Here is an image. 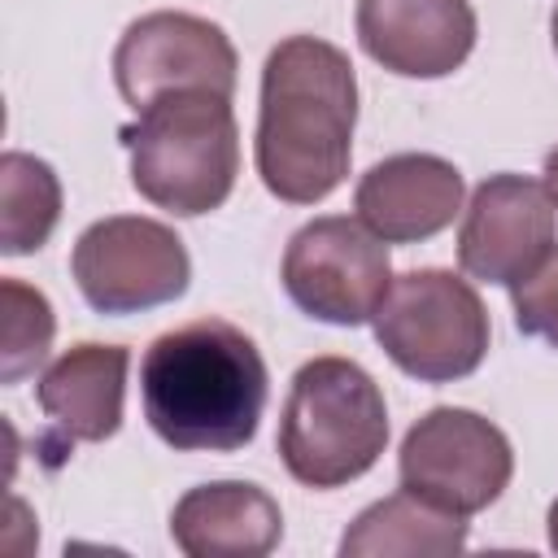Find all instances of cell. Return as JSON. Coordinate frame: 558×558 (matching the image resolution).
<instances>
[{
	"label": "cell",
	"mask_w": 558,
	"mask_h": 558,
	"mask_svg": "<svg viewBox=\"0 0 558 558\" xmlns=\"http://www.w3.org/2000/svg\"><path fill=\"white\" fill-rule=\"evenodd\" d=\"M545 187H549V196H554V205H558V148L545 157Z\"/></svg>",
	"instance_id": "cell-19"
},
{
	"label": "cell",
	"mask_w": 558,
	"mask_h": 558,
	"mask_svg": "<svg viewBox=\"0 0 558 558\" xmlns=\"http://www.w3.org/2000/svg\"><path fill=\"white\" fill-rule=\"evenodd\" d=\"M279 458L305 488H340L366 475L388 445L379 384L349 357H314L292 375L279 414Z\"/></svg>",
	"instance_id": "cell-4"
},
{
	"label": "cell",
	"mask_w": 558,
	"mask_h": 558,
	"mask_svg": "<svg viewBox=\"0 0 558 558\" xmlns=\"http://www.w3.org/2000/svg\"><path fill=\"white\" fill-rule=\"evenodd\" d=\"M375 340L418 384H453L480 371L488 353V310L471 279L423 266L392 279L375 318Z\"/></svg>",
	"instance_id": "cell-5"
},
{
	"label": "cell",
	"mask_w": 558,
	"mask_h": 558,
	"mask_svg": "<svg viewBox=\"0 0 558 558\" xmlns=\"http://www.w3.org/2000/svg\"><path fill=\"white\" fill-rule=\"evenodd\" d=\"M510 305H514V327L523 336L558 349V244L545 253V262L532 275H523L510 288Z\"/></svg>",
	"instance_id": "cell-18"
},
{
	"label": "cell",
	"mask_w": 558,
	"mask_h": 558,
	"mask_svg": "<svg viewBox=\"0 0 558 558\" xmlns=\"http://www.w3.org/2000/svg\"><path fill=\"white\" fill-rule=\"evenodd\" d=\"M549 31H554V52H558V9H554V17H549Z\"/></svg>",
	"instance_id": "cell-21"
},
{
	"label": "cell",
	"mask_w": 558,
	"mask_h": 558,
	"mask_svg": "<svg viewBox=\"0 0 558 558\" xmlns=\"http://www.w3.org/2000/svg\"><path fill=\"white\" fill-rule=\"evenodd\" d=\"M70 275L96 314H140L187 292L192 262L183 240L140 214L92 222L70 253Z\"/></svg>",
	"instance_id": "cell-8"
},
{
	"label": "cell",
	"mask_w": 558,
	"mask_h": 558,
	"mask_svg": "<svg viewBox=\"0 0 558 558\" xmlns=\"http://www.w3.org/2000/svg\"><path fill=\"white\" fill-rule=\"evenodd\" d=\"M270 375L257 344L227 318L157 336L140 362L148 427L179 453H235L257 436Z\"/></svg>",
	"instance_id": "cell-2"
},
{
	"label": "cell",
	"mask_w": 558,
	"mask_h": 558,
	"mask_svg": "<svg viewBox=\"0 0 558 558\" xmlns=\"http://www.w3.org/2000/svg\"><path fill=\"white\" fill-rule=\"evenodd\" d=\"M397 475L405 493L471 519L506 493L514 475V449L506 432L484 414L462 405H436L405 432Z\"/></svg>",
	"instance_id": "cell-6"
},
{
	"label": "cell",
	"mask_w": 558,
	"mask_h": 558,
	"mask_svg": "<svg viewBox=\"0 0 558 558\" xmlns=\"http://www.w3.org/2000/svg\"><path fill=\"white\" fill-rule=\"evenodd\" d=\"M235 70L240 61L227 31L209 17L174 9L135 17L113 48V83L135 113L174 92H209L231 100Z\"/></svg>",
	"instance_id": "cell-9"
},
{
	"label": "cell",
	"mask_w": 558,
	"mask_h": 558,
	"mask_svg": "<svg viewBox=\"0 0 558 558\" xmlns=\"http://www.w3.org/2000/svg\"><path fill=\"white\" fill-rule=\"evenodd\" d=\"M0 301H4V349H0V379L4 384H22L52 349V305L39 288L22 283V279H4L0 283Z\"/></svg>",
	"instance_id": "cell-17"
},
{
	"label": "cell",
	"mask_w": 558,
	"mask_h": 558,
	"mask_svg": "<svg viewBox=\"0 0 558 558\" xmlns=\"http://www.w3.org/2000/svg\"><path fill=\"white\" fill-rule=\"evenodd\" d=\"M466 545V519L449 514L414 493H392L366 506L340 536L344 558H440Z\"/></svg>",
	"instance_id": "cell-15"
},
{
	"label": "cell",
	"mask_w": 558,
	"mask_h": 558,
	"mask_svg": "<svg viewBox=\"0 0 558 558\" xmlns=\"http://www.w3.org/2000/svg\"><path fill=\"white\" fill-rule=\"evenodd\" d=\"M357 78L353 61L318 39L288 35L262 65V105L253 161L270 196L288 205L327 201L353 157Z\"/></svg>",
	"instance_id": "cell-1"
},
{
	"label": "cell",
	"mask_w": 558,
	"mask_h": 558,
	"mask_svg": "<svg viewBox=\"0 0 558 558\" xmlns=\"http://www.w3.org/2000/svg\"><path fill=\"white\" fill-rule=\"evenodd\" d=\"M362 52L401 78H445L475 48L471 0H357Z\"/></svg>",
	"instance_id": "cell-11"
},
{
	"label": "cell",
	"mask_w": 558,
	"mask_h": 558,
	"mask_svg": "<svg viewBox=\"0 0 558 558\" xmlns=\"http://www.w3.org/2000/svg\"><path fill=\"white\" fill-rule=\"evenodd\" d=\"M558 205L541 179L488 174L458 227V266L480 283L514 288L554 248Z\"/></svg>",
	"instance_id": "cell-10"
},
{
	"label": "cell",
	"mask_w": 558,
	"mask_h": 558,
	"mask_svg": "<svg viewBox=\"0 0 558 558\" xmlns=\"http://www.w3.org/2000/svg\"><path fill=\"white\" fill-rule=\"evenodd\" d=\"M462 192L466 183L453 161L436 153H397L357 179L353 209L384 244H418L458 218Z\"/></svg>",
	"instance_id": "cell-12"
},
{
	"label": "cell",
	"mask_w": 558,
	"mask_h": 558,
	"mask_svg": "<svg viewBox=\"0 0 558 558\" xmlns=\"http://www.w3.org/2000/svg\"><path fill=\"white\" fill-rule=\"evenodd\" d=\"M170 536L187 558H266L283 536V514L266 488L218 480L179 497Z\"/></svg>",
	"instance_id": "cell-14"
},
{
	"label": "cell",
	"mask_w": 558,
	"mask_h": 558,
	"mask_svg": "<svg viewBox=\"0 0 558 558\" xmlns=\"http://www.w3.org/2000/svg\"><path fill=\"white\" fill-rule=\"evenodd\" d=\"M0 201H4L0 248L9 257L44 248V240L61 218V179L52 174V166L9 148L0 157Z\"/></svg>",
	"instance_id": "cell-16"
},
{
	"label": "cell",
	"mask_w": 558,
	"mask_h": 558,
	"mask_svg": "<svg viewBox=\"0 0 558 558\" xmlns=\"http://www.w3.org/2000/svg\"><path fill=\"white\" fill-rule=\"evenodd\" d=\"M135 192L174 214L196 218L218 209L240 174V131L231 100L209 92H174L153 100L122 126Z\"/></svg>",
	"instance_id": "cell-3"
},
{
	"label": "cell",
	"mask_w": 558,
	"mask_h": 558,
	"mask_svg": "<svg viewBox=\"0 0 558 558\" xmlns=\"http://www.w3.org/2000/svg\"><path fill=\"white\" fill-rule=\"evenodd\" d=\"M131 353L122 344L83 340L65 349L35 388L39 410L48 414L52 445H100L122 427V397H126Z\"/></svg>",
	"instance_id": "cell-13"
},
{
	"label": "cell",
	"mask_w": 558,
	"mask_h": 558,
	"mask_svg": "<svg viewBox=\"0 0 558 558\" xmlns=\"http://www.w3.org/2000/svg\"><path fill=\"white\" fill-rule=\"evenodd\" d=\"M545 527H549V545L558 549V501L549 506V519H545Z\"/></svg>",
	"instance_id": "cell-20"
},
{
	"label": "cell",
	"mask_w": 558,
	"mask_h": 558,
	"mask_svg": "<svg viewBox=\"0 0 558 558\" xmlns=\"http://www.w3.org/2000/svg\"><path fill=\"white\" fill-rule=\"evenodd\" d=\"M279 275L301 314L331 327H362L392 288V257L362 218L327 214L288 240Z\"/></svg>",
	"instance_id": "cell-7"
}]
</instances>
